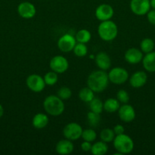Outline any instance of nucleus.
Instances as JSON below:
<instances>
[{
    "label": "nucleus",
    "mask_w": 155,
    "mask_h": 155,
    "mask_svg": "<svg viewBox=\"0 0 155 155\" xmlns=\"http://www.w3.org/2000/svg\"><path fill=\"white\" fill-rule=\"evenodd\" d=\"M109 83L108 74L105 71H93L88 77L87 84L94 92H101L106 89Z\"/></svg>",
    "instance_id": "obj_1"
},
{
    "label": "nucleus",
    "mask_w": 155,
    "mask_h": 155,
    "mask_svg": "<svg viewBox=\"0 0 155 155\" xmlns=\"http://www.w3.org/2000/svg\"><path fill=\"white\" fill-rule=\"evenodd\" d=\"M43 107L48 114L54 117L59 116L65 110L63 100L58 95H51L47 96L43 101Z\"/></svg>",
    "instance_id": "obj_2"
},
{
    "label": "nucleus",
    "mask_w": 155,
    "mask_h": 155,
    "mask_svg": "<svg viewBox=\"0 0 155 155\" xmlns=\"http://www.w3.org/2000/svg\"><path fill=\"white\" fill-rule=\"evenodd\" d=\"M99 36L100 39L106 42L114 40L118 34V27L115 22L108 20L101 21L97 29Z\"/></svg>",
    "instance_id": "obj_3"
},
{
    "label": "nucleus",
    "mask_w": 155,
    "mask_h": 155,
    "mask_svg": "<svg viewBox=\"0 0 155 155\" xmlns=\"http://www.w3.org/2000/svg\"><path fill=\"white\" fill-rule=\"evenodd\" d=\"M113 146L117 152L121 154H129L134 149V142L130 136L123 133L114 138Z\"/></svg>",
    "instance_id": "obj_4"
},
{
    "label": "nucleus",
    "mask_w": 155,
    "mask_h": 155,
    "mask_svg": "<svg viewBox=\"0 0 155 155\" xmlns=\"http://www.w3.org/2000/svg\"><path fill=\"white\" fill-rule=\"evenodd\" d=\"M129 73L123 68H114L108 74L109 81L115 85L124 84L129 79Z\"/></svg>",
    "instance_id": "obj_5"
},
{
    "label": "nucleus",
    "mask_w": 155,
    "mask_h": 155,
    "mask_svg": "<svg viewBox=\"0 0 155 155\" xmlns=\"http://www.w3.org/2000/svg\"><path fill=\"white\" fill-rule=\"evenodd\" d=\"M82 132L83 130L80 124L74 122L69 123L64 127L63 136H65V139L74 141L81 137Z\"/></svg>",
    "instance_id": "obj_6"
},
{
    "label": "nucleus",
    "mask_w": 155,
    "mask_h": 155,
    "mask_svg": "<svg viewBox=\"0 0 155 155\" xmlns=\"http://www.w3.org/2000/svg\"><path fill=\"white\" fill-rule=\"evenodd\" d=\"M26 84L28 89L34 92H40L44 89L46 83L44 79L38 74H31L26 80Z\"/></svg>",
    "instance_id": "obj_7"
},
{
    "label": "nucleus",
    "mask_w": 155,
    "mask_h": 155,
    "mask_svg": "<svg viewBox=\"0 0 155 155\" xmlns=\"http://www.w3.org/2000/svg\"><path fill=\"white\" fill-rule=\"evenodd\" d=\"M150 8V0H131L130 2L131 11L138 16L147 15Z\"/></svg>",
    "instance_id": "obj_8"
},
{
    "label": "nucleus",
    "mask_w": 155,
    "mask_h": 155,
    "mask_svg": "<svg viewBox=\"0 0 155 155\" xmlns=\"http://www.w3.org/2000/svg\"><path fill=\"white\" fill-rule=\"evenodd\" d=\"M50 69L57 74H63L68 70V61L64 56L56 55L52 58L50 62Z\"/></svg>",
    "instance_id": "obj_9"
},
{
    "label": "nucleus",
    "mask_w": 155,
    "mask_h": 155,
    "mask_svg": "<svg viewBox=\"0 0 155 155\" xmlns=\"http://www.w3.org/2000/svg\"><path fill=\"white\" fill-rule=\"evenodd\" d=\"M76 43H77V41H76L75 37H74L72 35L67 33L59 38L57 45L59 50L62 52H70L73 51V48L75 46Z\"/></svg>",
    "instance_id": "obj_10"
},
{
    "label": "nucleus",
    "mask_w": 155,
    "mask_h": 155,
    "mask_svg": "<svg viewBox=\"0 0 155 155\" xmlns=\"http://www.w3.org/2000/svg\"><path fill=\"white\" fill-rule=\"evenodd\" d=\"M114 15V10L109 4H101L96 8L95 16L99 21H105L110 20Z\"/></svg>",
    "instance_id": "obj_11"
},
{
    "label": "nucleus",
    "mask_w": 155,
    "mask_h": 155,
    "mask_svg": "<svg viewBox=\"0 0 155 155\" xmlns=\"http://www.w3.org/2000/svg\"><path fill=\"white\" fill-rule=\"evenodd\" d=\"M36 8L29 2H23L18 6V13L21 18L24 19L33 18L36 15Z\"/></svg>",
    "instance_id": "obj_12"
},
{
    "label": "nucleus",
    "mask_w": 155,
    "mask_h": 155,
    "mask_svg": "<svg viewBox=\"0 0 155 155\" xmlns=\"http://www.w3.org/2000/svg\"><path fill=\"white\" fill-rule=\"evenodd\" d=\"M118 114L120 120L125 123H130L135 120V110L132 105L128 104H124L120 106L118 110Z\"/></svg>",
    "instance_id": "obj_13"
},
{
    "label": "nucleus",
    "mask_w": 155,
    "mask_h": 155,
    "mask_svg": "<svg viewBox=\"0 0 155 155\" xmlns=\"http://www.w3.org/2000/svg\"><path fill=\"white\" fill-rule=\"evenodd\" d=\"M144 55L141 50L136 48H130L125 53V60L131 64H137L142 61Z\"/></svg>",
    "instance_id": "obj_14"
},
{
    "label": "nucleus",
    "mask_w": 155,
    "mask_h": 155,
    "mask_svg": "<svg viewBox=\"0 0 155 155\" xmlns=\"http://www.w3.org/2000/svg\"><path fill=\"white\" fill-rule=\"evenodd\" d=\"M147 81V75L144 71H136L129 79L131 86L135 89H139L146 84Z\"/></svg>",
    "instance_id": "obj_15"
},
{
    "label": "nucleus",
    "mask_w": 155,
    "mask_h": 155,
    "mask_svg": "<svg viewBox=\"0 0 155 155\" xmlns=\"http://www.w3.org/2000/svg\"><path fill=\"white\" fill-rule=\"evenodd\" d=\"M96 64L102 71H106L111 67V59L104 51H100L95 57Z\"/></svg>",
    "instance_id": "obj_16"
},
{
    "label": "nucleus",
    "mask_w": 155,
    "mask_h": 155,
    "mask_svg": "<svg viewBox=\"0 0 155 155\" xmlns=\"http://www.w3.org/2000/svg\"><path fill=\"white\" fill-rule=\"evenodd\" d=\"M74 150V145L69 139L60 140L56 146V151L58 154L66 155L71 154Z\"/></svg>",
    "instance_id": "obj_17"
},
{
    "label": "nucleus",
    "mask_w": 155,
    "mask_h": 155,
    "mask_svg": "<svg viewBox=\"0 0 155 155\" xmlns=\"http://www.w3.org/2000/svg\"><path fill=\"white\" fill-rule=\"evenodd\" d=\"M143 68L150 73H155V51L145 54L142 59Z\"/></svg>",
    "instance_id": "obj_18"
},
{
    "label": "nucleus",
    "mask_w": 155,
    "mask_h": 155,
    "mask_svg": "<svg viewBox=\"0 0 155 155\" xmlns=\"http://www.w3.org/2000/svg\"><path fill=\"white\" fill-rule=\"evenodd\" d=\"M49 117L46 114L43 113H38L33 117V120H32V125L34 128L41 130L43 129L48 125Z\"/></svg>",
    "instance_id": "obj_19"
},
{
    "label": "nucleus",
    "mask_w": 155,
    "mask_h": 155,
    "mask_svg": "<svg viewBox=\"0 0 155 155\" xmlns=\"http://www.w3.org/2000/svg\"><path fill=\"white\" fill-rule=\"evenodd\" d=\"M120 107V102L117 100V98H108L103 103V110H106L108 113H114L118 111Z\"/></svg>",
    "instance_id": "obj_20"
},
{
    "label": "nucleus",
    "mask_w": 155,
    "mask_h": 155,
    "mask_svg": "<svg viewBox=\"0 0 155 155\" xmlns=\"http://www.w3.org/2000/svg\"><path fill=\"white\" fill-rule=\"evenodd\" d=\"M91 151L94 155H104L108 151V145L103 141L97 142L92 145Z\"/></svg>",
    "instance_id": "obj_21"
},
{
    "label": "nucleus",
    "mask_w": 155,
    "mask_h": 155,
    "mask_svg": "<svg viewBox=\"0 0 155 155\" xmlns=\"http://www.w3.org/2000/svg\"><path fill=\"white\" fill-rule=\"evenodd\" d=\"M79 98L82 101L86 103H89L90 101H92L93 98H94V92L89 87L82 88L80 90L78 94Z\"/></svg>",
    "instance_id": "obj_22"
},
{
    "label": "nucleus",
    "mask_w": 155,
    "mask_h": 155,
    "mask_svg": "<svg viewBox=\"0 0 155 155\" xmlns=\"http://www.w3.org/2000/svg\"><path fill=\"white\" fill-rule=\"evenodd\" d=\"M141 50L143 53L147 54V53L151 52L153 51L155 47V43L153 40L150 38H144L142 39L140 44Z\"/></svg>",
    "instance_id": "obj_23"
},
{
    "label": "nucleus",
    "mask_w": 155,
    "mask_h": 155,
    "mask_svg": "<svg viewBox=\"0 0 155 155\" xmlns=\"http://www.w3.org/2000/svg\"><path fill=\"white\" fill-rule=\"evenodd\" d=\"M91 39V33L89 30L86 29H82L78 31L75 35V39L78 42L80 43H88Z\"/></svg>",
    "instance_id": "obj_24"
},
{
    "label": "nucleus",
    "mask_w": 155,
    "mask_h": 155,
    "mask_svg": "<svg viewBox=\"0 0 155 155\" xmlns=\"http://www.w3.org/2000/svg\"><path fill=\"white\" fill-rule=\"evenodd\" d=\"M89 108L91 111L100 114L103 110V103L100 98L94 97L92 101L89 102Z\"/></svg>",
    "instance_id": "obj_25"
},
{
    "label": "nucleus",
    "mask_w": 155,
    "mask_h": 155,
    "mask_svg": "<svg viewBox=\"0 0 155 155\" xmlns=\"http://www.w3.org/2000/svg\"><path fill=\"white\" fill-rule=\"evenodd\" d=\"M100 137L101 141L106 142V143H109L113 141L114 138L115 137V134L114 133L113 130L111 129L106 128L103 129L101 132H100Z\"/></svg>",
    "instance_id": "obj_26"
},
{
    "label": "nucleus",
    "mask_w": 155,
    "mask_h": 155,
    "mask_svg": "<svg viewBox=\"0 0 155 155\" xmlns=\"http://www.w3.org/2000/svg\"><path fill=\"white\" fill-rule=\"evenodd\" d=\"M87 119H88V124H90L91 127H98L100 121V114H97L95 112L89 111L87 115Z\"/></svg>",
    "instance_id": "obj_27"
},
{
    "label": "nucleus",
    "mask_w": 155,
    "mask_h": 155,
    "mask_svg": "<svg viewBox=\"0 0 155 155\" xmlns=\"http://www.w3.org/2000/svg\"><path fill=\"white\" fill-rule=\"evenodd\" d=\"M43 79L46 85H47V86H53L58 82L59 77H58L57 73L52 71H50V72H47L44 76Z\"/></svg>",
    "instance_id": "obj_28"
},
{
    "label": "nucleus",
    "mask_w": 155,
    "mask_h": 155,
    "mask_svg": "<svg viewBox=\"0 0 155 155\" xmlns=\"http://www.w3.org/2000/svg\"><path fill=\"white\" fill-rule=\"evenodd\" d=\"M73 51L77 57H84L88 54V47L85 45L84 43L78 42L73 48Z\"/></svg>",
    "instance_id": "obj_29"
},
{
    "label": "nucleus",
    "mask_w": 155,
    "mask_h": 155,
    "mask_svg": "<svg viewBox=\"0 0 155 155\" xmlns=\"http://www.w3.org/2000/svg\"><path fill=\"white\" fill-rule=\"evenodd\" d=\"M81 138L84 141L92 142L97 139V133L92 129H86L82 132Z\"/></svg>",
    "instance_id": "obj_30"
},
{
    "label": "nucleus",
    "mask_w": 155,
    "mask_h": 155,
    "mask_svg": "<svg viewBox=\"0 0 155 155\" xmlns=\"http://www.w3.org/2000/svg\"><path fill=\"white\" fill-rule=\"evenodd\" d=\"M71 90L68 87L62 86L57 92V95L62 100H68L71 97Z\"/></svg>",
    "instance_id": "obj_31"
},
{
    "label": "nucleus",
    "mask_w": 155,
    "mask_h": 155,
    "mask_svg": "<svg viewBox=\"0 0 155 155\" xmlns=\"http://www.w3.org/2000/svg\"><path fill=\"white\" fill-rule=\"evenodd\" d=\"M117 100L119 101L120 103H122V104H127L129 101V95L126 91L121 89V90H119L118 92L116 94Z\"/></svg>",
    "instance_id": "obj_32"
},
{
    "label": "nucleus",
    "mask_w": 155,
    "mask_h": 155,
    "mask_svg": "<svg viewBox=\"0 0 155 155\" xmlns=\"http://www.w3.org/2000/svg\"><path fill=\"white\" fill-rule=\"evenodd\" d=\"M147 19L150 24L155 26V9H152L147 12Z\"/></svg>",
    "instance_id": "obj_33"
},
{
    "label": "nucleus",
    "mask_w": 155,
    "mask_h": 155,
    "mask_svg": "<svg viewBox=\"0 0 155 155\" xmlns=\"http://www.w3.org/2000/svg\"><path fill=\"white\" fill-rule=\"evenodd\" d=\"M81 148L82 151H85V152H88V151H90L91 150L92 145H91L90 142L84 141V142L83 143H81Z\"/></svg>",
    "instance_id": "obj_34"
},
{
    "label": "nucleus",
    "mask_w": 155,
    "mask_h": 155,
    "mask_svg": "<svg viewBox=\"0 0 155 155\" xmlns=\"http://www.w3.org/2000/svg\"><path fill=\"white\" fill-rule=\"evenodd\" d=\"M113 131L114 133H115V136H117V135L123 134L125 132V128L122 125L117 124V125L113 128Z\"/></svg>",
    "instance_id": "obj_35"
},
{
    "label": "nucleus",
    "mask_w": 155,
    "mask_h": 155,
    "mask_svg": "<svg viewBox=\"0 0 155 155\" xmlns=\"http://www.w3.org/2000/svg\"><path fill=\"white\" fill-rule=\"evenodd\" d=\"M3 114H4V108H3L2 105L0 104V118L3 116Z\"/></svg>",
    "instance_id": "obj_36"
},
{
    "label": "nucleus",
    "mask_w": 155,
    "mask_h": 155,
    "mask_svg": "<svg viewBox=\"0 0 155 155\" xmlns=\"http://www.w3.org/2000/svg\"><path fill=\"white\" fill-rule=\"evenodd\" d=\"M150 7L153 9H155V0H150Z\"/></svg>",
    "instance_id": "obj_37"
}]
</instances>
